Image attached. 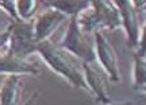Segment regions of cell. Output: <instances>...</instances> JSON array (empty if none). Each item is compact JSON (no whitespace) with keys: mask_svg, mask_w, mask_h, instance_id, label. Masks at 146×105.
<instances>
[{"mask_svg":"<svg viewBox=\"0 0 146 105\" xmlns=\"http://www.w3.org/2000/svg\"><path fill=\"white\" fill-rule=\"evenodd\" d=\"M34 54H38L54 73L61 75L72 86L88 92L84 79L83 65H78V59H76L66 50H64L58 43H54L52 41L38 43Z\"/></svg>","mask_w":146,"mask_h":105,"instance_id":"cell-1","label":"cell"},{"mask_svg":"<svg viewBox=\"0 0 146 105\" xmlns=\"http://www.w3.org/2000/svg\"><path fill=\"white\" fill-rule=\"evenodd\" d=\"M77 23L81 31L87 35H94L95 32H104L106 30H115L120 27L119 11L110 0H94L89 1V7L77 16Z\"/></svg>","mask_w":146,"mask_h":105,"instance_id":"cell-2","label":"cell"},{"mask_svg":"<svg viewBox=\"0 0 146 105\" xmlns=\"http://www.w3.org/2000/svg\"><path fill=\"white\" fill-rule=\"evenodd\" d=\"M64 50H66L73 57L83 61V63H89L96 61L95 55V46H94V35H87L81 31L78 26L76 16H72L69 19L68 28L64 35L61 43H58Z\"/></svg>","mask_w":146,"mask_h":105,"instance_id":"cell-3","label":"cell"},{"mask_svg":"<svg viewBox=\"0 0 146 105\" xmlns=\"http://www.w3.org/2000/svg\"><path fill=\"white\" fill-rule=\"evenodd\" d=\"M94 46L96 61L99 62L102 70L108 77L111 82H120V70L118 55L115 52L112 45L110 43L104 32H95L94 34Z\"/></svg>","mask_w":146,"mask_h":105,"instance_id":"cell-4","label":"cell"},{"mask_svg":"<svg viewBox=\"0 0 146 105\" xmlns=\"http://www.w3.org/2000/svg\"><path fill=\"white\" fill-rule=\"evenodd\" d=\"M70 18L62 14L61 11L56 10L53 7H47L46 10L41 12L35 19H33V38L35 45L42 42L50 41L54 32L57 31L60 26H62V23L69 20Z\"/></svg>","mask_w":146,"mask_h":105,"instance_id":"cell-5","label":"cell"},{"mask_svg":"<svg viewBox=\"0 0 146 105\" xmlns=\"http://www.w3.org/2000/svg\"><path fill=\"white\" fill-rule=\"evenodd\" d=\"M35 42L33 38V23L31 22H19L11 24V38L7 50L19 57L27 58L30 54H34Z\"/></svg>","mask_w":146,"mask_h":105,"instance_id":"cell-6","label":"cell"},{"mask_svg":"<svg viewBox=\"0 0 146 105\" xmlns=\"http://www.w3.org/2000/svg\"><path fill=\"white\" fill-rule=\"evenodd\" d=\"M120 15V27H123L127 38L129 46L133 49L138 47L139 42V22H138V11L133 5L131 0H116L114 1Z\"/></svg>","mask_w":146,"mask_h":105,"instance_id":"cell-7","label":"cell"},{"mask_svg":"<svg viewBox=\"0 0 146 105\" xmlns=\"http://www.w3.org/2000/svg\"><path fill=\"white\" fill-rule=\"evenodd\" d=\"M0 74L4 75H39L41 70L36 63L19 57L10 50L0 54Z\"/></svg>","mask_w":146,"mask_h":105,"instance_id":"cell-8","label":"cell"},{"mask_svg":"<svg viewBox=\"0 0 146 105\" xmlns=\"http://www.w3.org/2000/svg\"><path fill=\"white\" fill-rule=\"evenodd\" d=\"M83 73L85 85H87V89L89 93H92L100 104L110 102L111 97H110L108 84L106 79L104 72H100L94 65V62H89L83 63Z\"/></svg>","mask_w":146,"mask_h":105,"instance_id":"cell-9","label":"cell"},{"mask_svg":"<svg viewBox=\"0 0 146 105\" xmlns=\"http://www.w3.org/2000/svg\"><path fill=\"white\" fill-rule=\"evenodd\" d=\"M22 93L21 75H5L0 85V105H18Z\"/></svg>","mask_w":146,"mask_h":105,"instance_id":"cell-10","label":"cell"},{"mask_svg":"<svg viewBox=\"0 0 146 105\" xmlns=\"http://www.w3.org/2000/svg\"><path fill=\"white\" fill-rule=\"evenodd\" d=\"M49 7H53L56 10L61 11L66 16H77L80 12L87 10L89 7V1H83V0H58V1H47Z\"/></svg>","mask_w":146,"mask_h":105,"instance_id":"cell-11","label":"cell"},{"mask_svg":"<svg viewBox=\"0 0 146 105\" xmlns=\"http://www.w3.org/2000/svg\"><path fill=\"white\" fill-rule=\"evenodd\" d=\"M133 86L137 90L146 88V58L134 55L133 61Z\"/></svg>","mask_w":146,"mask_h":105,"instance_id":"cell-12","label":"cell"},{"mask_svg":"<svg viewBox=\"0 0 146 105\" xmlns=\"http://www.w3.org/2000/svg\"><path fill=\"white\" fill-rule=\"evenodd\" d=\"M38 4L39 3L36 0H16V10L21 22H33V18L38 10Z\"/></svg>","mask_w":146,"mask_h":105,"instance_id":"cell-13","label":"cell"},{"mask_svg":"<svg viewBox=\"0 0 146 105\" xmlns=\"http://www.w3.org/2000/svg\"><path fill=\"white\" fill-rule=\"evenodd\" d=\"M0 10H3L14 20V23H19V15L16 10V0H0Z\"/></svg>","mask_w":146,"mask_h":105,"instance_id":"cell-14","label":"cell"},{"mask_svg":"<svg viewBox=\"0 0 146 105\" xmlns=\"http://www.w3.org/2000/svg\"><path fill=\"white\" fill-rule=\"evenodd\" d=\"M145 54H146V22L143 27L141 28L139 42H138V47H137V55L138 57H145Z\"/></svg>","mask_w":146,"mask_h":105,"instance_id":"cell-15","label":"cell"},{"mask_svg":"<svg viewBox=\"0 0 146 105\" xmlns=\"http://www.w3.org/2000/svg\"><path fill=\"white\" fill-rule=\"evenodd\" d=\"M10 38H11V24L5 30L0 31V50L8 47L10 45Z\"/></svg>","mask_w":146,"mask_h":105,"instance_id":"cell-16","label":"cell"},{"mask_svg":"<svg viewBox=\"0 0 146 105\" xmlns=\"http://www.w3.org/2000/svg\"><path fill=\"white\" fill-rule=\"evenodd\" d=\"M36 98H38V92H34L29 98L26 100V102L23 105H35V102H36Z\"/></svg>","mask_w":146,"mask_h":105,"instance_id":"cell-17","label":"cell"},{"mask_svg":"<svg viewBox=\"0 0 146 105\" xmlns=\"http://www.w3.org/2000/svg\"><path fill=\"white\" fill-rule=\"evenodd\" d=\"M100 105H134V102L133 101H118V102L110 101L107 104H100Z\"/></svg>","mask_w":146,"mask_h":105,"instance_id":"cell-18","label":"cell"},{"mask_svg":"<svg viewBox=\"0 0 146 105\" xmlns=\"http://www.w3.org/2000/svg\"><path fill=\"white\" fill-rule=\"evenodd\" d=\"M8 26H10V24H8ZM7 24H3V23H0V31H3V30H5V28H7Z\"/></svg>","mask_w":146,"mask_h":105,"instance_id":"cell-19","label":"cell"},{"mask_svg":"<svg viewBox=\"0 0 146 105\" xmlns=\"http://www.w3.org/2000/svg\"><path fill=\"white\" fill-rule=\"evenodd\" d=\"M141 92H142V93H146V88H143V89H142Z\"/></svg>","mask_w":146,"mask_h":105,"instance_id":"cell-20","label":"cell"},{"mask_svg":"<svg viewBox=\"0 0 146 105\" xmlns=\"http://www.w3.org/2000/svg\"><path fill=\"white\" fill-rule=\"evenodd\" d=\"M143 58H146V54H145V57H143Z\"/></svg>","mask_w":146,"mask_h":105,"instance_id":"cell-21","label":"cell"}]
</instances>
